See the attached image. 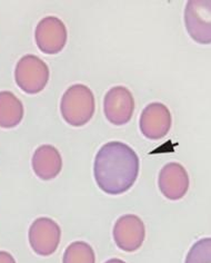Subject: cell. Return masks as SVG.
Instances as JSON below:
<instances>
[{"instance_id":"obj_1","label":"cell","mask_w":211,"mask_h":263,"mask_svg":"<svg viewBox=\"0 0 211 263\" xmlns=\"http://www.w3.org/2000/svg\"><path fill=\"white\" fill-rule=\"evenodd\" d=\"M139 167V157L129 145L118 141L108 142L95 157V181L102 192L120 195L133 187Z\"/></svg>"},{"instance_id":"obj_2","label":"cell","mask_w":211,"mask_h":263,"mask_svg":"<svg viewBox=\"0 0 211 263\" xmlns=\"http://www.w3.org/2000/svg\"><path fill=\"white\" fill-rule=\"evenodd\" d=\"M96 110L95 96L91 89L82 84H75L65 91L60 111L66 123L80 127L87 124Z\"/></svg>"},{"instance_id":"obj_3","label":"cell","mask_w":211,"mask_h":263,"mask_svg":"<svg viewBox=\"0 0 211 263\" xmlns=\"http://www.w3.org/2000/svg\"><path fill=\"white\" fill-rule=\"evenodd\" d=\"M50 71L48 65L35 55H26L19 59L15 68V81L26 94H38L47 85Z\"/></svg>"},{"instance_id":"obj_4","label":"cell","mask_w":211,"mask_h":263,"mask_svg":"<svg viewBox=\"0 0 211 263\" xmlns=\"http://www.w3.org/2000/svg\"><path fill=\"white\" fill-rule=\"evenodd\" d=\"M184 26L193 41L211 44V0H189L184 8Z\"/></svg>"},{"instance_id":"obj_5","label":"cell","mask_w":211,"mask_h":263,"mask_svg":"<svg viewBox=\"0 0 211 263\" xmlns=\"http://www.w3.org/2000/svg\"><path fill=\"white\" fill-rule=\"evenodd\" d=\"M29 245L36 254L49 256L54 254L60 245L61 229L49 218H38L31 223L28 232Z\"/></svg>"},{"instance_id":"obj_6","label":"cell","mask_w":211,"mask_h":263,"mask_svg":"<svg viewBox=\"0 0 211 263\" xmlns=\"http://www.w3.org/2000/svg\"><path fill=\"white\" fill-rule=\"evenodd\" d=\"M38 48L47 55L59 54L67 44L68 31L61 19L48 16L38 23L35 30Z\"/></svg>"},{"instance_id":"obj_7","label":"cell","mask_w":211,"mask_h":263,"mask_svg":"<svg viewBox=\"0 0 211 263\" xmlns=\"http://www.w3.org/2000/svg\"><path fill=\"white\" fill-rule=\"evenodd\" d=\"M134 110V96L127 87L116 86L107 91L103 100V113L111 124L122 126L129 123L133 118Z\"/></svg>"},{"instance_id":"obj_8","label":"cell","mask_w":211,"mask_h":263,"mask_svg":"<svg viewBox=\"0 0 211 263\" xmlns=\"http://www.w3.org/2000/svg\"><path fill=\"white\" fill-rule=\"evenodd\" d=\"M113 235L116 246L124 252H135L146 238L144 223L138 215L124 214L115 223Z\"/></svg>"},{"instance_id":"obj_9","label":"cell","mask_w":211,"mask_h":263,"mask_svg":"<svg viewBox=\"0 0 211 263\" xmlns=\"http://www.w3.org/2000/svg\"><path fill=\"white\" fill-rule=\"evenodd\" d=\"M171 113L161 103L147 105L140 115L139 126L142 135L148 140L158 141L163 139L171 128Z\"/></svg>"},{"instance_id":"obj_10","label":"cell","mask_w":211,"mask_h":263,"mask_svg":"<svg viewBox=\"0 0 211 263\" xmlns=\"http://www.w3.org/2000/svg\"><path fill=\"white\" fill-rule=\"evenodd\" d=\"M189 175L180 163L170 162L164 165L158 177V186L161 194L170 201H178L189 190Z\"/></svg>"},{"instance_id":"obj_11","label":"cell","mask_w":211,"mask_h":263,"mask_svg":"<svg viewBox=\"0 0 211 263\" xmlns=\"http://www.w3.org/2000/svg\"><path fill=\"white\" fill-rule=\"evenodd\" d=\"M35 174L43 181L54 180L62 170V159L59 151L52 145L39 146L31 159Z\"/></svg>"},{"instance_id":"obj_12","label":"cell","mask_w":211,"mask_h":263,"mask_svg":"<svg viewBox=\"0 0 211 263\" xmlns=\"http://www.w3.org/2000/svg\"><path fill=\"white\" fill-rule=\"evenodd\" d=\"M24 117V105L11 91H0V127L12 128L20 124Z\"/></svg>"},{"instance_id":"obj_13","label":"cell","mask_w":211,"mask_h":263,"mask_svg":"<svg viewBox=\"0 0 211 263\" xmlns=\"http://www.w3.org/2000/svg\"><path fill=\"white\" fill-rule=\"evenodd\" d=\"M62 263H96V254L89 243L75 241L65 250Z\"/></svg>"},{"instance_id":"obj_14","label":"cell","mask_w":211,"mask_h":263,"mask_svg":"<svg viewBox=\"0 0 211 263\" xmlns=\"http://www.w3.org/2000/svg\"><path fill=\"white\" fill-rule=\"evenodd\" d=\"M184 263H211V238H203L195 242Z\"/></svg>"},{"instance_id":"obj_15","label":"cell","mask_w":211,"mask_h":263,"mask_svg":"<svg viewBox=\"0 0 211 263\" xmlns=\"http://www.w3.org/2000/svg\"><path fill=\"white\" fill-rule=\"evenodd\" d=\"M0 263H16V260L10 253L0 251Z\"/></svg>"},{"instance_id":"obj_16","label":"cell","mask_w":211,"mask_h":263,"mask_svg":"<svg viewBox=\"0 0 211 263\" xmlns=\"http://www.w3.org/2000/svg\"><path fill=\"white\" fill-rule=\"evenodd\" d=\"M104 263H126V262H124V261H123V260H121V259L113 258V259H109V260H107V261H106Z\"/></svg>"}]
</instances>
